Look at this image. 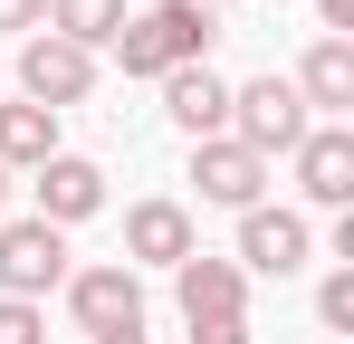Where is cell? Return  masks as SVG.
I'll list each match as a JSON object with an SVG mask.
<instances>
[{"label": "cell", "instance_id": "cell-1", "mask_svg": "<svg viewBox=\"0 0 354 344\" xmlns=\"http://www.w3.org/2000/svg\"><path fill=\"white\" fill-rule=\"evenodd\" d=\"M211 39H221V19H211V10H192V0H153L144 19H124V29H115V67H124V77L211 67Z\"/></svg>", "mask_w": 354, "mask_h": 344}, {"label": "cell", "instance_id": "cell-2", "mask_svg": "<svg viewBox=\"0 0 354 344\" xmlns=\"http://www.w3.org/2000/svg\"><path fill=\"white\" fill-rule=\"evenodd\" d=\"M306 96H297L288 77L268 67V77H249V86H230V144H249L259 163H278V153H297L306 144Z\"/></svg>", "mask_w": 354, "mask_h": 344}, {"label": "cell", "instance_id": "cell-3", "mask_svg": "<svg viewBox=\"0 0 354 344\" xmlns=\"http://www.w3.org/2000/svg\"><path fill=\"white\" fill-rule=\"evenodd\" d=\"M19 96L48 106V115L86 106V96H96V57L67 48V39H48V29H29V39H19Z\"/></svg>", "mask_w": 354, "mask_h": 344}, {"label": "cell", "instance_id": "cell-4", "mask_svg": "<svg viewBox=\"0 0 354 344\" xmlns=\"http://www.w3.org/2000/svg\"><path fill=\"white\" fill-rule=\"evenodd\" d=\"M48 287H67V229H48V220H0V296L39 306Z\"/></svg>", "mask_w": 354, "mask_h": 344}, {"label": "cell", "instance_id": "cell-5", "mask_svg": "<svg viewBox=\"0 0 354 344\" xmlns=\"http://www.w3.org/2000/svg\"><path fill=\"white\" fill-rule=\"evenodd\" d=\"M306 249H316V229L306 211H278V201H259V211H239V278H297L306 268Z\"/></svg>", "mask_w": 354, "mask_h": 344}, {"label": "cell", "instance_id": "cell-6", "mask_svg": "<svg viewBox=\"0 0 354 344\" xmlns=\"http://www.w3.org/2000/svg\"><path fill=\"white\" fill-rule=\"evenodd\" d=\"M67 316L86 335H115V325H144V278L106 258V268H67Z\"/></svg>", "mask_w": 354, "mask_h": 344}, {"label": "cell", "instance_id": "cell-7", "mask_svg": "<svg viewBox=\"0 0 354 344\" xmlns=\"http://www.w3.org/2000/svg\"><path fill=\"white\" fill-rule=\"evenodd\" d=\"M29 191H39V211H29V220L77 229V220H96V211H106V163H86V153H48V163L29 172Z\"/></svg>", "mask_w": 354, "mask_h": 344}, {"label": "cell", "instance_id": "cell-8", "mask_svg": "<svg viewBox=\"0 0 354 344\" xmlns=\"http://www.w3.org/2000/svg\"><path fill=\"white\" fill-rule=\"evenodd\" d=\"M192 182H201L211 211H259V201H268V163H259L249 144H230V134L192 144Z\"/></svg>", "mask_w": 354, "mask_h": 344}, {"label": "cell", "instance_id": "cell-9", "mask_svg": "<svg viewBox=\"0 0 354 344\" xmlns=\"http://www.w3.org/2000/svg\"><path fill=\"white\" fill-rule=\"evenodd\" d=\"M173 296H182V325H221V316H249V278H239L230 258H211V249H192L173 268Z\"/></svg>", "mask_w": 354, "mask_h": 344}, {"label": "cell", "instance_id": "cell-10", "mask_svg": "<svg viewBox=\"0 0 354 344\" xmlns=\"http://www.w3.org/2000/svg\"><path fill=\"white\" fill-rule=\"evenodd\" d=\"M297 191H306L316 211H345L354 201V134L345 124H306V144H297Z\"/></svg>", "mask_w": 354, "mask_h": 344}, {"label": "cell", "instance_id": "cell-11", "mask_svg": "<svg viewBox=\"0 0 354 344\" xmlns=\"http://www.w3.org/2000/svg\"><path fill=\"white\" fill-rule=\"evenodd\" d=\"M201 239H192V211L182 201H134L124 211V268H182Z\"/></svg>", "mask_w": 354, "mask_h": 344}, {"label": "cell", "instance_id": "cell-12", "mask_svg": "<svg viewBox=\"0 0 354 344\" xmlns=\"http://www.w3.org/2000/svg\"><path fill=\"white\" fill-rule=\"evenodd\" d=\"M163 115H173L192 144L230 134V77H221V67H173V77H163Z\"/></svg>", "mask_w": 354, "mask_h": 344}, {"label": "cell", "instance_id": "cell-13", "mask_svg": "<svg viewBox=\"0 0 354 344\" xmlns=\"http://www.w3.org/2000/svg\"><path fill=\"white\" fill-rule=\"evenodd\" d=\"M288 86L306 96V115L345 124V115H354V39H316V48L297 57V77H288Z\"/></svg>", "mask_w": 354, "mask_h": 344}, {"label": "cell", "instance_id": "cell-14", "mask_svg": "<svg viewBox=\"0 0 354 344\" xmlns=\"http://www.w3.org/2000/svg\"><path fill=\"white\" fill-rule=\"evenodd\" d=\"M124 19H134V10H124V0H48V19H39V29H48V39H67V48H115V29Z\"/></svg>", "mask_w": 354, "mask_h": 344}, {"label": "cell", "instance_id": "cell-15", "mask_svg": "<svg viewBox=\"0 0 354 344\" xmlns=\"http://www.w3.org/2000/svg\"><path fill=\"white\" fill-rule=\"evenodd\" d=\"M48 153H58V115L29 106V96H19V106H0V172H39Z\"/></svg>", "mask_w": 354, "mask_h": 344}, {"label": "cell", "instance_id": "cell-16", "mask_svg": "<svg viewBox=\"0 0 354 344\" xmlns=\"http://www.w3.org/2000/svg\"><path fill=\"white\" fill-rule=\"evenodd\" d=\"M316 325H326V335H345V325H354V268H335V278L316 287Z\"/></svg>", "mask_w": 354, "mask_h": 344}, {"label": "cell", "instance_id": "cell-17", "mask_svg": "<svg viewBox=\"0 0 354 344\" xmlns=\"http://www.w3.org/2000/svg\"><path fill=\"white\" fill-rule=\"evenodd\" d=\"M0 344H48V306H19V296H0Z\"/></svg>", "mask_w": 354, "mask_h": 344}, {"label": "cell", "instance_id": "cell-18", "mask_svg": "<svg viewBox=\"0 0 354 344\" xmlns=\"http://www.w3.org/2000/svg\"><path fill=\"white\" fill-rule=\"evenodd\" d=\"M39 19H48V0H0V39H29Z\"/></svg>", "mask_w": 354, "mask_h": 344}, {"label": "cell", "instance_id": "cell-19", "mask_svg": "<svg viewBox=\"0 0 354 344\" xmlns=\"http://www.w3.org/2000/svg\"><path fill=\"white\" fill-rule=\"evenodd\" d=\"M192 344H249V316H221V325H192Z\"/></svg>", "mask_w": 354, "mask_h": 344}, {"label": "cell", "instance_id": "cell-20", "mask_svg": "<svg viewBox=\"0 0 354 344\" xmlns=\"http://www.w3.org/2000/svg\"><path fill=\"white\" fill-rule=\"evenodd\" d=\"M316 19H326V39H345V29H354V0H316Z\"/></svg>", "mask_w": 354, "mask_h": 344}, {"label": "cell", "instance_id": "cell-21", "mask_svg": "<svg viewBox=\"0 0 354 344\" xmlns=\"http://www.w3.org/2000/svg\"><path fill=\"white\" fill-rule=\"evenodd\" d=\"M96 344H144V325H115V335H96Z\"/></svg>", "mask_w": 354, "mask_h": 344}, {"label": "cell", "instance_id": "cell-22", "mask_svg": "<svg viewBox=\"0 0 354 344\" xmlns=\"http://www.w3.org/2000/svg\"><path fill=\"white\" fill-rule=\"evenodd\" d=\"M192 10H211V19H221V10H230V0H192Z\"/></svg>", "mask_w": 354, "mask_h": 344}, {"label": "cell", "instance_id": "cell-23", "mask_svg": "<svg viewBox=\"0 0 354 344\" xmlns=\"http://www.w3.org/2000/svg\"><path fill=\"white\" fill-rule=\"evenodd\" d=\"M0 191H10V172H0Z\"/></svg>", "mask_w": 354, "mask_h": 344}]
</instances>
